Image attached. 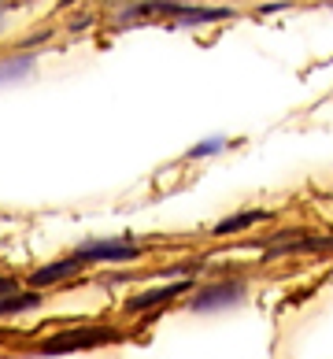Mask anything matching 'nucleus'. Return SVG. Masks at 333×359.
Segmentation results:
<instances>
[{
  "mask_svg": "<svg viewBox=\"0 0 333 359\" xmlns=\"http://www.w3.org/2000/svg\"><path fill=\"white\" fill-rule=\"evenodd\" d=\"M11 289H19V282L11 274H0V292H11Z\"/></svg>",
  "mask_w": 333,
  "mask_h": 359,
  "instance_id": "9d476101",
  "label": "nucleus"
},
{
  "mask_svg": "<svg viewBox=\"0 0 333 359\" xmlns=\"http://www.w3.org/2000/svg\"><path fill=\"white\" fill-rule=\"evenodd\" d=\"M82 267H86V263L78 259V256H63V259H56V263H45V267H37V271L30 274V285H34V289L56 285V282H63V278H74Z\"/></svg>",
  "mask_w": 333,
  "mask_h": 359,
  "instance_id": "39448f33",
  "label": "nucleus"
},
{
  "mask_svg": "<svg viewBox=\"0 0 333 359\" xmlns=\"http://www.w3.org/2000/svg\"><path fill=\"white\" fill-rule=\"evenodd\" d=\"M266 219H271V211H266V208H256V211H237V215L222 219V222L215 226V233H219V237H226V233L248 230V226H256V222H266Z\"/></svg>",
  "mask_w": 333,
  "mask_h": 359,
  "instance_id": "0eeeda50",
  "label": "nucleus"
},
{
  "mask_svg": "<svg viewBox=\"0 0 333 359\" xmlns=\"http://www.w3.org/2000/svg\"><path fill=\"white\" fill-rule=\"evenodd\" d=\"M115 337H118L115 330H97V326L63 330V334L48 337L45 344H37V355H63V352H82V348H97V344H111Z\"/></svg>",
  "mask_w": 333,
  "mask_h": 359,
  "instance_id": "f257e3e1",
  "label": "nucleus"
},
{
  "mask_svg": "<svg viewBox=\"0 0 333 359\" xmlns=\"http://www.w3.org/2000/svg\"><path fill=\"white\" fill-rule=\"evenodd\" d=\"M74 256L82 263H126V259H137L141 248L133 245V237H115V241H89Z\"/></svg>",
  "mask_w": 333,
  "mask_h": 359,
  "instance_id": "f03ea898",
  "label": "nucleus"
},
{
  "mask_svg": "<svg viewBox=\"0 0 333 359\" xmlns=\"http://www.w3.org/2000/svg\"><path fill=\"white\" fill-rule=\"evenodd\" d=\"M26 71H30V56H19L11 63H0V82H15V78H22Z\"/></svg>",
  "mask_w": 333,
  "mask_h": 359,
  "instance_id": "6e6552de",
  "label": "nucleus"
},
{
  "mask_svg": "<svg viewBox=\"0 0 333 359\" xmlns=\"http://www.w3.org/2000/svg\"><path fill=\"white\" fill-rule=\"evenodd\" d=\"M63 4H74V0H63Z\"/></svg>",
  "mask_w": 333,
  "mask_h": 359,
  "instance_id": "9b49d317",
  "label": "nucleus"
},
{
  "mask_svg": "<svg viewBox=\"0 0 333 359\" xmlns=\"http://www.w3.org/2000/svg\"><path fill=\"white\" fill-rule=\"evenodd\" d=\"M41 289H11V292H0V315H22V311H34L41 308Z\"/></svg>",
  "mask_w": 333,
  "mask_h": 359,
  "instance_id": "423d86ee",
  "label": "nucleus"
},
{
  "mask_svg": "<svg viewBox=\"0 0 333 359\" xmlns=\"http://www.w3.org/2000/svg\"><path fill=\"white\" fill-rule=\"evenodd\" d=\"M248 297V289L241 282H219V285H208L200 289L196 297L189 300V311H219V308H233Z\"/></svg>",
  "mask_w": 333,
  "mask_h": 359,
  "instance_id": "7ed1b4c3",
  "label": "nucleus"
},
{
  "mask_svg": "<svg viewBox=\"0 0 333 359\" xmlns=\"http://www.w3.org/2000/svg\"><path fill=\"white\" fill-rule=\"evenodd\" d=\"M189 289V278H178V282H170V285H159V289H144V292H137V297H130L123 308L130 311V315H141V311H152V308H163V304H170L175 297H182V292Z\"/></svg>",
  "mask_w": 333,
  "mask_h": 359,
  "instance_id": "20e7f679",
  "label": "nucleus"
},
{
  "mask_svg": "<svg viewBox=\"0 0 333 359\" xmlns=\"http://www.w3.org/2000/svg\"><path fill=\"white\" fill-rule=\"evenodd\" d=\"M222 149H226V141H222V137H208V141H200L196 149H189V159H204V156L222 152Z\"/></svg>",
  "mask_w": 333,
  "mask_h": 359,
  "instance_id": "1a4fd4ad",
  "label": "nucleus"
}]
</instances>
